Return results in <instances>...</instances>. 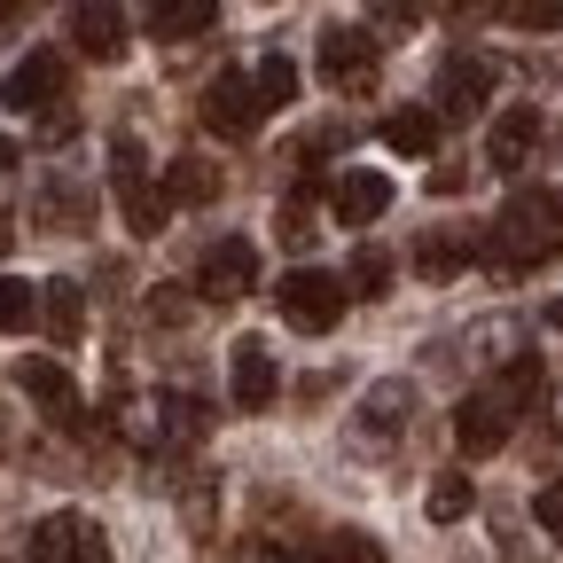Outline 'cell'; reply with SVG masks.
Listing matches in <instances>:
<instances>
[{"instance_id": "6da1fadb", "label": "cell", "mask_w": 563, "mask_h": 563, "mask_svg": "<svg viewBox=\"0 0 563 563\" xmlns=\"http://www.w3.org/2000/svg\"><path fill=\"white\" fill-rule=\"evenodd\" d=\"M548 391V368L532 361V352H517L509 368H493L462 407H454V446L462 454H501L517 439V422L532 415V399Z\"/></svg>"}, {"instance_id": "7a4b0ae2", "label": "cell", "mask_w": 563, "mask_h": 563, "mask_svg": "<svg viewBox=\"0 0 563 563\" xmlns=\"http://www.w3.org/2000/svg\"><path fill=\"white\" fill-rule=\"evenodd\" d=\"M548 258H563V196L517 188V196L501 203V220L477 235V266H493V274L509 282V274H532V266H548Z\"/></svg>"}, {"instance_id": "3957f363", "label": "cell", "mask_w": 563, "mask_h": 563, "mask_svg": "<svg viewBox=\"0 0 563 563\" xmlns=\"http://www.w3.org/2000/svg\"><path fill=\"white\" fill-rule=\"evenodd\" d=\"M110 196H118L125 228H133L141 243H150V235H165L173 203H165V180L150 173V157H141V141H133V133H118V141H110Z\"/></svg>"}, {"instance_id": "277c9868", "label": "cell", "mask_w": 563, "mask_h": 563, "mask_svg": "<svg viewBox=\"0 0 563 563\" xmlns=\"http://www.w3.org/2000/svg\"><path fill=\"white\" fill-rule=\"evenodd\" d=\"M125 431H133V446H150V454H188V446H203V431H211V407H203L196 391H165V399H150V407H133Z\"/></svg>"}, {"instance_id": "5b68a950", "label": "cell", "mask_w": 563, "mask_h": 563, "mask_svg": "<svg viewBox=\"0 0 563 563\" xmlns=\"http://www.w3.org/2000/svg\"><path fill=\"white\" fill-rule=\"evenodd\" d=\"M274 306H282V321H290L298 336H329L336 321H344V274H321V266H290L274 282Z\"/></svg>"}, {"instance_id": "8992f818", "label": "cell", "mask_w": 563, "mask_h": 563, "mask_svg": "<svg viewBox=\"0 0 563 563\" xmlns=\"http://www.w3.org/2000/svg\"><path fill=\"white\" fill-rule=\"evenodd\" d=\"M493 87H501V63H493L485 47H454V55L439 63V87H431V95H439V102H431V110H439V125L477 118V110L493 102Z\"/></svg>"}, {"instance_id": "52a82bcc", "label": "cell", "mask_w": 563, "mask_h": 563, "mask_svg": "<svg viewBox=\"0 0 563 563\" xmlns=\"http://www.w3.org/2000/svg\"><path fill=\"white\" fill-rule=\"evenodd\" d=\"M188 290H196V298H211V306L251 298V290H258V243H251V235H220V243H203Z\"/></svg>"}, {"instance_id": "ba28073f", "label": "cell", "mask_w": 563, "mask_h": 563, "mask_svg": "<svg viewBox=\"0 0 563 563\" xmlns=\"http://www.w3.org/2000/svg\"><path fill=\"white\" fill-rule=\"evenodd\" d=\"M0 102L24 110V118H63V102H70V63H63V47H32V55L9 70Z\"/></svg>"}, {"instance_id": "9c48e42d", "label": "cell", "mask_w": 563, "mask_h": 563, "mask_svg": "<svg viewBox=\"0 0 563 563\" xmlns=\"http://www.w3.org/2000/svg\"><path fill=\"white\" fill-rule=\"evenodd\" d=\"M376 70H384V40L361 24H329L321 32V79L336 95H376Z\"/></svg>"}, {"instance_id": "30bf717a", "label": "cell", "mask_w": 563, "mask_h": 563, "mask_svg": "<svg viewBox=\"0 0 563 563\" xmlns=\"http://www.w3.org/2000/svg\"><path fill=\"white\" fill-rule=\"evenodd\" d=\"M196 118H203V133H220V141H251V133L266 125V102H258V87H251V70H220V79L203 87Z\"/></svg>"}, {"instance_id": "8fae6325", "label": "cell", "mask_w": 563, "mask_h": 563, "mask_svg": "<svg viewBox=\"0 0 563 563\" xmlns=\"http://www.w3.org/2000/svg\"><path fill=\"white\" fill-rule=\"evenodd\" d=\"M24 555L32 563H110V540H102V525L87 509H55V517L32 525V548Z\"/></svg>"}, {"instance_id": "7c38bea8", "label": "cell", "mask_w": 563, "mask_h": 563, "mask_svg": "<svg viewBox=\"0 0 563 563\" xmlns=\"http://www.w3.org/2000/svg\"><path fill=\"white\" fill-rule=\"evenodd\" d=\"M16 391L55 422V431H79V422H87V415H79V384H70L63 361H40V352H32V361H16Z\"/></svg>"}, {"instance_id": "4fadbf2b", "label": "cell", "mask_w": 563, "mask_h": 563, "mask_svg": "<svg viewBox=\"0 0 563 563\" xmlns=\"http://www.w3.org/2000/svg\"><path fill=\"white\" fill-rule=\"evenodd\" d=\"M407 415H415V384H407V376L376 384V391L361 399V415H352V446H391V439L407 431Z\"/></svg>"}, {"instance_id": "5bb4252c", "label": "cell", "mask_w": 563, "mask_h": 563, "mask_svg": "<svg viewBox=\"0 0 563 563\" xmlns=\"http://www.w3.org/2000/svg\"><path fill=\"white\" fill-rule=\"evenodd\" d=\"M228 391H235V407H243V415H266V407H274L282 368H274V352H266L258 336H243V344L228 352Z\"/></svg>"}, {"instance_id": "9a60e30c", "label": "cell", "mask_w": 563, "mask_h": 563, "mask_svg": "<svg viewBox=\"0 0 563 563\" xmlns=\"http://www.w3.org/2000/svg\"><path fill=\"white\" fill-rule=\"evenodd\" d=\"M532 150H540V110H532V102H509L501 118L485 125V165H493V173L532 165Z\"/></svg>"}, {"instance_id": "2e32d148", "label": "cell", "mask_w": 563, "mask_h": 563, "mask_svg": "<svg viewBox=\"0 0 563 563\" xmlns=\"http://www.w3.org/2000/svg\"><path fill=\"white\" fill-rule=\"evenodd\" d=\"M329 211H336V228H376L384 211H391V180H384V173H368V165H352V173H336Z\"/></svg>"}, {"instance_id": "e0dca14e", "label": "cell", "mask_w": 563, "mask_h": 563, "mask_svg": "<svg viewBox=\"0 0 563 563\" xmlns=\"http://www.w3.org/2000/svg\"><path fill=\"white\" fill-rule=\"evenodd\" d=\"M125 9H102V0H87V9H70V47H79L87 63H118L125 55Z\"/></svg>"}, {"instance_id": "ac0fdd59", "label": "cell", "mask_w": 563, "mask_h": 563, "mask_svg": "<svg viewBox=\"0 0 563 563\" xmlns=\"http://www.w3.org/2000/svg\"><path fill=\"white\" fill-rule=\"evenodd\" d=\"M40 228H55V235H87V228H95V196H87L79 180L55 173V180L40 188Z\"/></svg>"}, {"instance_id": "d6986e66", "label": "cell", "mask_w": 563, "mask_h": 563, "mask_svg": "<svg viewBox=\"0 0 563 563\" xmlns=\"http://www.w3.org/2000/svg\"><path fill=\"white\" fill-rule=\"evenodd\" d=\"M40 329H47V344H79V329H87L79 282H40Z\"/></svg>"}, {"instance_id": "ffe728a7", "label": "cell", "mask_w": 563, "mask_h": 563, "mask_svg": "<svg viewBox=\"0 0 563 563\" xmlns=\"http://www.w3.org/2000/svg\"><path fill=\"white\" fill-rule=\"evenodd\" d=\"M211 24H220V9H211V0H157V9H150V32H157L165 47H180V40H203Z\"/></svg>"}, {"instance_id": "44dd1931", "label": "cell", "mask_w": 563, "mask_h": 563, "mask_svg": "<svg viewBox=\"0 0 563 563\" xmlns=\"http://www.w3.org/2000/svg\"><path fill=\"white\" fill-rule=\"evenodd\" d=\"M470 258H477V235H462V228L422 235V243H415V274H422V282H446V274H462Z\"/></svg>"}, {"instance_id": "7402d4cb", "label": "cell", "mask_w": 563, "mask_h": 563, "mask_svg": "<svg viewBox=\"0 0 563 563\" xmlns=\"http://www.w3.org/2000/svg\"><path fill=\"white\" fill-rule=\"evenodd\" d=\"M306 563H384V540H368L361 525H336L306 540Z\"/></svg>"}, {"instance_id": "603a6c76", "label": "cell", "mask_w": 563, "mask_h": 563, "mask_svg": "<svg viewBox=\"0 0 563 563\" xmlns=\"http://www.w3.org/2000/svg\"><path fill=\"white\" fill-rule=\"evenodd\" d=\"M211 196H220V165H211V157H173L165 165V203H211Z\"/></svg>"}, {"instance_id": "cb8c5ba5", "label": "cell", "mask_w": 563, "mask_h": 563, "mask_svg": "<svg viewBox=\"0 0 563 563\" xmlns=\"http://www.w3.org/2000/svg\"><path fill=\"white\" fill-rule=\"evenodd\" d=\"M384 150L431 157V150H439V110H391V118H384Z\"/></svg>"}, {"instance_id": "d4e9b609", "label": "cell", "mask_w": 563, "mask_h": 563, "mask_svg": "<svg viewBox=\"0 0 563 563\" xmlns=\"http://www.w3.org/2000/svg\"><path fill=\"white\" fill-rule=\"evenodd\" d=\"M274 235L290 243V251H306V243L321 235V211H313V188H298V196H282V211H274Z\"/></svg>"}, {"instance_id": "484cf974", "label": "cell", "mask_w": 563, "mask_h": 563, "mask_svg": "<svg viewBox=\"0 0 563 563\" xmlns=\"http://www.w3.org/2000/svg\"><path fill=\"white\" fill-rule=\"evenodd\" d=\"M384 290H391V258L376 243H361L352 266H344V298H384Z\"/></svg>"}, {"instance_id": "4316f807", "label": "cell", "mask_w": 563, "mask_h": 563, "mask_svg": "<svg viewBox=\"0 0 563 563\" xmlns=\"http://www.w3.org/2000/svg\"><path fill=\"white\" fill-rule=\"evenodd\" d=\"M422 509H431V525H462V517L477 509V485H470L462 470H446V477L431 485V501H422Z\"/></svg>"}, {"instance_id": "83f0119b", "label": "cell", "mask_w": 563, "mask_h": 563, "mask_svg": "<svg viewBox=\"0 0 563 563\" xmlns=\"http://www.w3.org/2000/svg\"><path fill=\"white\" fill-rule=\"evenodd\" d=\"M40 321V282H16V274H0V336H16Z\"/></svg>"}, {"instance_id": "f1b7e54d", "label": "cell", "mask_w": 563, "mask_h": 563, "mask_svg": "<svg viewBox=\"0 0 563 563\" xmlns=\"http://www.w3.org/2000/svg\"><path fill=\"white\" fill-rule=\"evenodd\" d=\"M251 87H258V102H266V118H274L282 102H298V63H290V55H266V63L251 70Z\"/></svg>"}, {"instance_id": "f546056e", "label": "cell", "mask_w": 563, "mask_h": 563, "mask_svg": "<svg viewBox=\"0 0 563 563\" xmlns=\"http://www.w3.org/2000/svg\"><path fill=\"white\" fill-rule=\"evenodd\" d=\"M517 32H563V9H555V0H517V9H501Z\"/></svg>"}, {"instance_id": "4dcf8cb0", "label": "cell", "mask_w": 563, "mask_h": 563, "mask_svg": "<svg viewBox=\"0 0 563 563\" xmlns=\"http://www.w3.org/2000/svg\"><path fill=\"white\" fill-rule=\"evenodd\" d=\"M220 563H290V548H282V540H266V532H251V540L220 548Z\"/></svg>"}, {"instance_id": "1f68e13d", "label": "cell", "mask_w": 563, "mask_h": 563, "mask_svg": "<svg viewBox=\"0 0 563 563\" xmlns=\"http://www.w3.org/2000/svg\"><path fill=\"white\" fill-rule=\"evenodd\" d=\"M532 517H540V532H555V540H563V470H555V477L540 485V501H532Z\"/></svg>"}, {"instance_id": "d6a6232c", "label": "cell", "mask_w": 563, "mask_h": 563, "mask_svg": "<svg viewBox=\"0 0 563 563\" xmlns=\"http://www.w3.org/2000/svg\"><path fill=\"white\" fill-rule=\"evenodd\" d=\"M150 321H165V329H173V321H188V298L173 290V282H165V290L150 298Z\"/></svg>"}, {"instance_id": "836d02e7", "label": "cell", "mask_w": 563, "mask_h": 563, "mask_svg": "<svg viewBox=\"0 0 563 563\" xmlns=\"http://www.w3.org/2000/svg\"><path fill=\"white\" fill-rule=\"evenodd\" d=\"M462 180H470L462 165H439V173H431V196H462Z\"/></svg>"}, {"instance_id": "e575fe53", "label": "cell", "mask_w": 563, "mask_h": 563, "mask_svg": "<svg viewBox=\"0 0 563 563\" xmlns=\"http://www.w3.org/2000/svg\"><path fill=\"white\" fill-rule=\"evenodd\" d=\"M9 165H16V141H9V133H0V173H9Z\"/></svg>"}, {"instance_id": "d590c367", "label": "cell", "mask_w": 563, "mask_h": 563, "mask_svg": "<svg viewBox=\"0 0 563 563\" xmlns=\"http://www.w3.org/2000/svg\"><path fill=\"white\" fill-rule=\"evenodd\" d=\"M548 329H555V336H563V298H555V306H548Z\"/></svg>"}, {"instance_id": "8d00e7d4", "label": "cell", "mask_w": 563, "mask_h": 563, "mask_svg": "<svg viewBox=\"0 0 563 563\" xmlns=\"http://www.w3.org/2000/svg\"><path fill=\"white\" fill-rule=\"evenodd\" d=\"M555 454H563V407H555Z\"/></svg>"}, {"instance_id": "74e56055", "label": "cell", "mask_w": 563, "mask_h": 563, "mask_svg": "<svg viewBox=\"0 0 563 563\" xmlns=\"http://www.w3.org/2000/svg\"><path fill=\"white\" fill-rule=\"evenodd\" d=\"M0 454H9V439H0Z\"/></svg>"}]
</instances>
